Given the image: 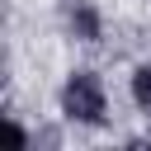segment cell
Returning <instances> with one entry per match:
<instances>
[{"label":"cell","instance_id":"cell-1","mask_svg":"<svg viewBox=\"0 0 151 151\" xmlns=\"http://www.w3.org/2000/svg\"><path fill=\"white\" fill-rule=\"evenodd\" d=\"M61 109L76 123H104V90H99V80L90 71H76L66 80V90H61Z\"/></svg>","mask_w":151,"mask_h":151},{"label":"cell","instance_id":"cell-2","mask_svg":"<svg viewBox=\"0 0 151 151\" xmlns=\"http://www.w3.org/2000/svg\"><path fill=\"white\" fill-rule=\"evenodd\" d=\"M132 99H137V104L151 113V66H142V71L132 76Z\"/></svg>","mask_w":151,"mask_h":151},{"label":"cell","instance_id":"cell-3","mask_svg":"<svg viewBox=\"0 0 151 151\" xmlns=\"http://www.w3.org/2000/svg\"><path fill=\"white\" fill-rule=\"evenodd\" d=\"M76 28H80L85 38H94V14H90V9H76Z\"/></svg>","mask_w":151,"mask_h":151}]
</instances>
